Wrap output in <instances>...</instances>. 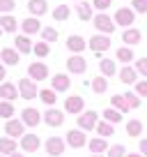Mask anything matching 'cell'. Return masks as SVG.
Masks as SVG:
<instances>
[{
  "label": "cell",
  "instance_id": "obj_1",
  "mask_svg": "<svg viewBox=\"0 0 147 157\" xmlns=\"http://www.w3.org/2000/svg\"><path fill=\"white\" fill-rule=\"evenodd\" d=\"M92 23H94V28H97L101 35H113V33H115V28H117L115 19H110L106 12H99V14H94Z\"/></svg>",
  "mask_w": 147,
  "mask_h": 157
},
{
  "label": "cell",
  "instance_id": "obj_2",
  "mask_svg": "<svg viewBox=\"0 0 147 157\" xmlns=\"http://www.w3.org/2000/svg\"><path fill=\"white\" fill-rule=\"evenodd\" d=\"M76 123H78V127L83 129V132H92V129H97L99 113L97 111H83L78 118H76Z\"/></svg>",
  "mask_w": 147,
  "mask_h": 157
},
{
  "label": "cell",
  "instance_id": "obj_3",
  "mask_svg": "<svg viewBox=\"0 0 147 157\" xmlns=\"http://www.w3.org/2000/svg\"><path fill=\"white\" fill-rule=\"evenodd\" d=\"M19 93H21V99H34L39 97V90H37V81L32 78H21L19 81Z\"/></svg>",
  "mask_w": 147,
  "mask_h": 157
},
{
  "label": "cell",
  "instance_id": "obj_4",
  "mask_svg": "<svg viewBox=\"0 0 147 157\" xmlns=\"http://www.w3.org/2000/svg\"><path fill=\"white\" fill-rule=\"evenodd\" d=\"M85 111V99L81 95H69L64 99V113H71V116H81Z\"/></svg>",
  "mask_w": 147,
  "mask_h": 157
},
{
  "label": "cell",
  "instance_id": "obj_5",
  "mask_svg": "<svg viewBox=\"0 0 147 157\" xmlns=\"http://www.w3.org/2000/svg\"><path fill=\"white\" fill-rule=\"evenodd\" d=\"M21 120L25 123V127H37L39 123H44V113H39L32 106H25L23 111H21Z\"/></svg>",
  "mask_w": 147,
  "mask_h": 157
},
{
  "label": "cell",
  "instance_id": "obj_6",
  "mask_svg": "<svg viewBox=\"0 0 147 157\" xmlns=\"http://www.w3.org/2000/svg\"><path fill=\"white\" fill-rule=\"evenodd\" d=\"M67 146L69 148H83V146H88V134L83 132L81 127H76V129H69L67 132Z\"/></svg>",
  "mask_w": 147,
  "mask_h": 157
},
{
  "label": "cell",
  "instance_id": "obj_7",
  "mask_svg": "<svg viewBox=\"0 0 147 157\" xmlns=\"http://www.w3.org/2000/svg\"><path fill=\"white\" fill-rule=\"evenodd\" d=\"M5 134L12 139H21L25 134V123L21 120V118H9L5 123Z\"/></svg>",
  "mask_w": 147,
  "mask_h": 157
},
{
  "label": "cell",
  "instance_id": "obj_8",
  "mask_svg": "<svg viewBox=\"0 0 147 157\" xmlns=\"http://www.w3.org/2000/svg\"><path fill=\"white\" fill-rule=\"evenodd\" d=\"M44 148H46V152H48L51 157H60L64 152V148H67V141L60 139V136H48L46 143H44Z\"/></svg>",
  "mask_w": 147,
  "mask_h": 157
},
{
  "label": "cell",
  "instance_id": "obj_9",
  "mask_svg": "<svg viewBox=\"0 0 147 157\" xmlns=\"http://www.w3.org/2000/svg\"><path fill=\"white\" fill-rule=\"evenodd\" d=\"M115 23L117 25H124V28H131L133 21H136V12L131 10V7H120L117 12H115Z\"/></svg>",
  "mask_w": 147,
  "mask_h": 157
},
{
  "label": "cell",
  "instance_id": "obj_10",
  "mask_svg": "<svg viewBox=\"0 0 147 157\" xmlns=\"http://www.w3.org/2000/svg\"><path fill=\"white\" fill-rule=\"evenodd\" d=\"M85 69H88V60L81 53H74L71 58H67V72L69 74H85Z\"/></svg>",
  "mask_w": 147,
  "mask_h": 157
},
{
  "label": "cell",
  "instance_id": "obj_11",
  "mask_svg": "<svg viewBox=\"0 0 147 157\" xmlns=\"http://www.w3.org/2000/svg\"><path fill=\"white\" fill-rule=\"evenodd\" d=\"M44 123L48 127H62L64 125V111H60L55 106H48V111L44 113Z\"/></svg>",
  "mask_w": 147,
  "mask_h": 157
},
{
  "label": "cell",
  "instance_id": "obj_12",
  "mask_svg": "<svg viewBox=\"0 0 147 157\" xmlns=\"http://www.w3.org/2000/svg\"><path fill=\"white\" fill-rule=\"evenodd\" d=\"M88 46L94 51V53H103V51H108L110 49V35H94L92 39L88 42Z\"/></svg>",
  "mask_w": 147,
  "mask_h": 157
},
{
  "label": "cell",
  "instance_id": "obj_13",
  "mask_svg": "<svg viewBox=\"0 0 147 157\" xmlns=\"http://www.w3.org/2000/svg\"><path fill=\"white\" fill-rule=\"evenodd\" d=\"M28 76L32 81H44V78H48V67L39 60H34V63L28 65Z\"/></svg>",
  "mask_w": 147,
  "mask_h": 157
},
{
  "label": "cell",
  "instance_id": "obj_14",
  "mask_svg": "<svg viewBox=\"0 0 147 157\" xmlns=\"http://www.w3.org/2000/svg\"><path fill=\"white\" fill-rule=\"evenodd\" d=\"M19 146H21V150H23V152H37V150H39V146H41V141H39L37 134H23L21 141H19Z\"/></svg>",
  "mask_w": 147,
  "mask_h": 157
},
{
  "label": "cell",
  "instance_id": "obj_15",
  "mask_svg": "<svg viewBox=\"0 0 147 157\" xmlns=\"http://www.w3.org/2000/svg\"><path fill=\"white\" fill-rule=\"evenodd\" d=\"M51 88H53L55 93H67V90L71 88V78H69L67 74H55V76L51 78Z\"/></svg>",
  "mask_w": 147,
  "mask_h": 157
},
{
  "label": "cell",
  "instance_id": "obj_16",
  "mask_svg": "<svg viewBox=\"0 0 147 157\" xmlns=\"http://www.w3.org/2000/svg\"><path fill=\"white\" fill-rule=\"evenodd\" d=\"M0 97L7 99V102H14L16 97H21V93H19V88H16L14 83H9V81H2V83H0Z\"/></svg>",
  "mask_w": 147,
  "mask_h": 157
},
{
  "label": "cell",
  "instance_id": "obj_17",
  "mask_svg": "<svg viewBox=\"0 0 147 157\" xmlns=\"http://www.w3.org/2000/svg\"><path fill=\"white\" fill-rule=\"evenodd\" d=\"M21 28H23V35H37V33H41L39 16H28L25 21H21Z\"/></svg>",
  "mask_w": 147,
  "mask_h": 157
},
{
  "label": "cell",
  "instance_id": "obj_18",
  "mask_svg": "<svg viewBox=\"0 0 147 157\" xmlns=\"http://www.w3.org/2000/svg\"><path fill=\"white\" fill-rule=\"evenodd\" d=\"M88 148H90V152L92 155H103V152H108V141L103 136H97V139H90L88 141Z\"/></svg>",
  "mask_w": 147,
  "mask_h": 157
},
{
  "label": "cell",
  "instance_id": "obj_19",
  "mask_svg": "<svg viewBox=\"0 0 147 157\" xmlns=\"http://www.w3.org/2000/svg\"><path fill=\"white\" fill-rule=\"evenodd\" d=\"M85 46H88V42H85L81 35H71V37H67V49L71 51V53H83Z\"/></svg>",
  "mask_w": 147,
  "mask_h": 157
},
{
  "label": "cell",
  "instance_id": "obj_20",
  "mask_svg": "<svg viewBox=\"0 0 147 157\" xmlns=\"http://www.w3.org/2000/svg\"><path fill=\"white\" fill-rule=\"evenodd\" d=\"M120 81H122V83H127V86L136 83V81H138V69H136V67H129V65H124V67L120 69Z\"/></svg>",
  "mask_w": 147,
  "mask_h": 157
},
{
  "label": "cell",
  "instance_id": "obj_21",
  "mask_svg": "<svg viewBox=\"0 0 147 157\" xmlns=\"http://www.w3.org/2000/svg\"><path fill=\"white\" fill-rule=\"evenodd\" d=\"M0 60H2L5 65H9V67H14V65H19L21 53L16 49H2V51H0Z\"/></svg>",
  "mask_w": 147,
  "mask_h": 157
},
{
  "label": "cell",
  "instance_id": "obj_22",
  "mask_svg": "<svg viewBox=\"0 0 147 157\" xmlns=\"http://www.w3.org/2000/svg\"><path fill=\"white\" fill-rule=\"evenodd\" d=\"M16 150H19L16 139H12V136H0V152H2V155H14Z\"/></svg>",
  "mask_w": 147,
  "mask_h": 157
},
{
  "label": "cell",
  "instance_id": "obj_23",
  "mask_svg": "<svg viewBox=\"0 0 147 157\" xmlns=\"http://www.w3.org/2000/svg\"><path fill=\"white\" fill-rule=\"evenodd\" d=\"M28 10H30L32 16H44L46 12H48V2H46V0H30Z\"/></svg>",
  "mask_w": 147,
  "mask_h": 157
},
{
  "label": "cell",
  "instance_id": "obj_24",
  "mask_svg": "<svg viewBox=\"0 0 147 157\" xmlns=\"http://www.w3.org/2000/svg\"><path fill=\"white\" fill-rule=\"evenodd\" d=\"M14 42H16V51H19L21 56H23V53H32V46L34 44L30 42V35H19Z\"/></svg>",
  "mask_w": 147,
  "mask_h": 157
},
{
  "label": "cell",
  "instance_id": "obj_25",
  "mask_svg": "<svg viewBox=\"0 0 147 157\" xmlns=\"http://www.w3.org/2000/svg\"><path fill=\"white\" fill-rule=\"evenodd\" d=\"M140 37H142V35H140V30H138V28H127V30L122 33V42H124L127 46L138 44V42H140Z\"/></svg>",
  "mask_w": 147,
  "mask_h": 157
},
{
  "label": "cell",
  "instance_id": "obj_26",
  "mask_svg": "<svg viewBox=\"0 0 147 157\" xmlns=\"http://www.w3.org/2000/svg\"><path fill=\"white\" fill-rule=\"evenodd\" d=\"M99 69H101L103 76H115L117 74V65H115V60H108V58H101L99 60Z\"/></svg>",
  "mask_w": 147,
  "mask_h": 157
},
{
  "label": "cell",
  "instance_id": "obj_27",
  "mask_svg": "<svg viewBox=\"0 0 147 157\" xmlns=\"http://www.w3.org/2000/svg\"><path fill=\"white\" fill-rule=\"evenodd\" d=\"M0 28L5 30V33H16V28H19V21H16L12 14H2V16H0Z\"/></svg>",
  "mask_w": 147,
  "mask_h": 157
},
{
  "label": "cell",
  "instance_id": "obj_28",
  "mask_svg": "<svg viewBox=\"0 0 147 157\" xmlns=\"http://www.w3.org/2000/svg\"><path fill=\"white\" fill-rule=\"evenodd\" d=\"M94 132H97L99 136L108 139V136H113V134H115V127H113V123H108V120H99V123H97V129H94Z\"/></svg>",
  "mask_w": 147,
  "mask_h": 157
},
{
  "label": "cell",
  "instance_id": "obj_29",
  "mask_svg": "<svg viewBox=\"0 0 147 157\" xmlns=\"http://www.w3.org/2000/svg\"><path fill=\"white\" fill-rule=\"evenodd\" d=\"M76 14H78L81 21L94 19V16H92V2H78V5H76Z\"/></svg>",
  "mask_w": 147,
  "mask_h": 157
},
{
  "label": "cell",
  "instance_id": "obj_30",
  "mask_svg": "<svg viewBox=\"0 0 147 157\" xmlns=\"http://www.w3.org/2000/svg\"><path fill=\"white\" fill-rule=\"evenodd\" d=\"M16 109H14V102H7V99H0V118H5V120H9V118H14Z\"/></svg>",
  "mask_w": 147,
  "mask_h": 157
},
{
  "label": "cell",
  "instance_id": "obj_31",
  "mask_svg": "<svg viewBox=\"0 0 147 157\" xmlns=\"http://www.w3.org/2000/svg\"><path fill=\"white\" fill-rule=\"evenodd\" d=\"M115 56H117V60H120V63H124V65H129L131 60H136V56H133L131 46H120Z\"/></svg>",
  "mask_w": 147,
  "mask_h": 157
},
{
  "label": "cell",
  "instance_id": "obj_32",
  "mask_svg": "<svg viewBox=\"0 0 147 157\" xmlns=\"http://www.w3.org/2000/svg\"><path fill=\"white\" fill-rule=\"evenodd\" d=\"M92 90H94L97 95H103V93L108 90V78L103 76V74H101V76H94V78H92Z\"/></svg>",
  "mask_w": 147,
  "mask_h": 157
},
{
  "label": "cell",
  "instance_id": "obj_33",
  "mask_svg": "<svg viewBox=\"0 0 147 157\" xmlns=\"http://www.w3.org/2000/svg\"><path fill=\"white\" fill-rule=\"evenodd\" d=\"M103 120H108V123H122V111H117L115 106H108L106 111H103Z\"/></svg>",
  "mask_w": 147,
  "mask_h": 157
},
{
  "label": "cell",
  "instance_id": "obj_34",
  "mask_svg": "<svg viewBox=\"0 0 147 157\" xmlns=\"http://www.w3.org/2000/svg\"><path fill=\"white\" fill-rule=\"evenodd\" d=\"M39 99L46 104V106H55V90L53 88H44V90H39Z\"/></svg>",
  "mask_w": 147,
  "mask_h": 157
},
{
  "label": "cell",
  "instance_id": "obj_35",
  "mask_svg": "<svg viewBox=\"0 0 147 157\" xmlns=\"http://www.w3.org/2000/svg\"><path fill=\"white\" fill-rule=\"evenodd\" d=\"M110 104H113L117 111H122V113L131 111V109H129V104H127V99H124V95H113V97H110Z\"/></svg>",
  "mask_w": 147,
  "mask_h": 157
},
{
  "label": "cell",
  "instance_id": "obj_36",
  "mask_svg": "<svg viewBox=\"0 0 147 157\" xmlns=\"http://www.w3.org/2000/svg\"><path fill=\"white\" fill-rule=\"evenodd\" d=\"M127 134L133 136V139L140 136V134H142V123H140V120H129V123H127Z\"/></svg>",
  "mask_w": 147,
  "mask_h": 157
},
{
  "label": "cell",
  "instance_id": "obj_37",
  "mask_svg": "<svg viewBox=\"0 0 147 157\" xmlns=\"http://www.w3.org/2000/svg\"><path fill=\"white\" fill-rule=\"evenodd\" d=\"M32 53L37 56V58H46V56L51 53V46H48V42H37V44L32 46Z\"/></svg>",
  "mask_w": 147,
  "mask_h": 157
},
{
  "label": "cell",
  "instance_id": "obj_38",
  "mask_svg": "<svg viewBox=\"0 0 147 157\" xmlns=\"http://www.w3.org/2000/svg\"><path fill=\"white\" fill-rule=\"evenodd\" d=\"M69 14H71L69 5H58V7L53 10V19H55V21H67Z\"/></svg>",
  "mask_w": 147,
  "mask_h": 157
},
{
  "label": "cell",
  "instance_id": "obj_39",
  "mask_svg": "<svg viewBox=\"0 0 147 157\" xmlns=\"http://www.w3.org/2000/svg\"><path fill=\"white\" fill-rule=\"evenodd\" d=\"M106 157H127V148H124L122 143H115V146L108 148Z\"/></svg>",
  "mask_w": 147,
  "mask_h": 157
},
{
  "label": "cell",
  "instance_id": "obj_40",
  "mask_svg": "<svg viewBox=\"0 0 147 157\" xmlns=\"http://www.w3.org/2000/svg\"><path fill=\"white\" fill-rule=\"evenodd\" d=\"M124 99H127L129 109H138L140 106V95H136V93H124Z\"/></svg>",
  "mask_w": 147,
  "mask_h": 157
},
{
  "label": "cell",
  "instance_id": "obj_41",
  "mask_svg": "<svg viewBox=\"0 0 147 157\" xmlns=\"http://www.w3.org/2000/svg\"><path fill=\"white\" fill-rule=\"evenodd\" d=\"M16 7V0H0V14H12Z\"/></svg>",
  "mask_w": 147,
  "mask_h": 157
},
{
  "label": "cell",
  "instance_id": "obj_42",
  "mask_svg": "<svg viewBox=\"0 0 147 157\" xmlns=\"http://www.w3.org/2000/svg\"><path fill=\"white\" fill-rule=\"evenodd\" d=\"M41 37H44V42H55L58 39V30L55 28H41Z\"/></svg>",
  "mask_w": 147,
  "mask_h": 157
},
{
  "label": "cell",
  "instance_id": "obj_43",
  "mask_svg": "<svg viewBox=\"0 0 147 157\" xmlns=\"http://www.w3.org/2000/svg\"><path fill=\"white\" fill-rule=\"evenodd\" d=\"M131 10L138 14H147V0H131Z\"/></svg>",
  "mask_w": 147,
  "mask_h": 157
},
{
  "label": "cell",
  "instance_id": "obj_44",
  "mask_svg": "<svg viewBox=\"0 0 147 157\" xmlns=\"http://www.w3.org/2000/svg\"><path fill=\"white\" fill-rule=\"evenodd\" d=\"M110 5H113V0H92V7L99 12H106Z\"/></svg>",
  "mask_w": 147,
  "mask_h": 157
},
{
  "label": "cell",
  "instance_id": "obj_45",
  "mask_svg": "<svg viewBox=\"0 0 147 157\" xmlns=\"http://www.w3.org/2000/svg\"><path fill=\"white\" fill-rule=\"evenodd\" d=\"M136 95H140V97H147V78H140V81H136Z\"/></svg>",
  "mask_w": 147,
  "mask_h": 157
},
{
  "label": "cell",
  "instance_id": "obj_46",
  "mask_svg": "<svg viewBox=\"0 0 147 157\" xmlns=\"http://www.w3.org/2000/svg\"><path fill=\"white\" fill-rule=\"evenodd\" d=\"M136 69H138V74H142V76L147 78V58L136 60Z\"/></svg>",
  "mask_w": 147,
  "mask_h": 157
},
{
  "label": "cell",
  "instance_id": "obj_47",
  "mask_svg": "<svg viewBox=\"0 0 147 157\" xmlns=\"http://www.w3.org/2000/svg\"><path fill=\"white\" fill-rule=\"evenodd\" d=\"M138 150H140L142 157H147V139H140V143H138Z\"/></svg>",
  "mask_w": 147,
  "mask_h": 157
},
{
  "label": "cell",
  "instance_id": "obj_48",
  "mask_svg": "<svg viewBox=\"0 0 147 157\" xmlns=\"http://www.w3.org/2000/svg\"><path fill=\"white\" fill-rule=\"evenodd\" d=\"M7 78V69H5V63H0V81Z\"/></svg>",
  "mask_w": 147,
  "mask_h": 157
},
{
  "label": "cell",
  "instance_id": "obj_49",
  "mask_svg": "<svg viewBox=\"0 0 147 157\" xmlns=\"http://www.w3.org/2000/svg\"><path fill=\"white\" fill-rule=\"evenodd\" d=\"M127 157H142L140 152H127Z\"/></svg>",
  "mask_w": 147,
  "mask_h": 157
},
{
  "label": "cell",
  "instance_id": "obj_50",
  "mask_svg": "<svg viewBox=\"0 0 147 157\" xmlns=\"http://www.w3.org/2000/svg\"><path fill=\"white\" fill-rule=\"evenodd\" d=\"M9 157H25L23 152H14V155H9Z\"/></svg>",
  "mask_w": 147,
  "mask_h": 157
},
{
  "label": "cell",
  "instance_id": "obj_51",
  "mask_svg": "<svg viewBox=\"0 0 147 157\" xmlns=\"http://www.w3.org/2000/svg\"><path fill=\"white\" fill-rule=\"evenodd\" d=\"M92 157H106V155H92Z\"/></svg>",
  "mask_w": 147,
  "mask_h": 157
},
{
  "label": "cell",
  "instance_id": "obj_52",
  "mask_svg": "<svg viewBox=\"0 0 147 157\" xmlns=\"http://www.w3.org/2000/svg\"><path fill=\"white\" fill-rule=\"evenodd\" d=\"M2 33H5V30H2V28H0V35H2Z\"/></svg>",
  "mask_w": 147,
  "mask_h": 157
},
{
  "label": "cell",
  "instance_id": "obj_53",
  "mask_svg": "<svg viewBox=\"0 0 147 157\" xmlns=\"http://www.w3.org/2000/svg\"><path fill=\"white\" fill-rule=\"evenodd\" d=\"M0 157H5V155H2V152H0Z\"/></svg>",
  "mask_w": 147,
  "mask_h": 157
}]
</instances>
